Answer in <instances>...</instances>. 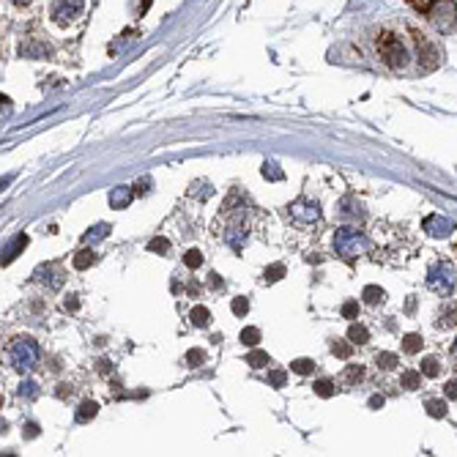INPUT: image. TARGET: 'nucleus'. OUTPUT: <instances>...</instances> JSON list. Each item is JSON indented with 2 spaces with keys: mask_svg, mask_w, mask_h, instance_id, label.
Here are the masks:
<instances>
[{
  "mask_svg": "<svg viewBox=\"0 0 457 457\" xmlns=\"http://www.w3.org/2000/svg\"><path fill=\"white\" fill-rule=\"evenodd\" d=\"M331 354H334L337 359H351L354 342H351V340H334V342H331Z\"/></svg>",
  "mask_w": 457,
  "mask_h": 457,
  "instance_id": "4468645a",
  "label": "nucleus"
},
{
  "mask_svg": "<svg viewBox=\"0 0 457 457\" xmlns=\"http://www.w3.org/2000/svg\"><path fill=\"white\" fill-rule=\"evenodd\" d=\"M375 361H378V367H381V370H394V367L400 364V359H397L394 354H378Z\"/></svg>",
  "mask_w": 457,
  "mask_h": 457,
  "instance_id": "7c9ffc66",
  "label": "nucleus"
},
{
  "mask_svg": "<svg viewBox=\"0 0 457 457\" xmlns=\"http://www.w3.org/2000/svg\"><path fill=\"white\" fill-rule=\"evenodd\" d=\"M381 405H384V397H381V394L370 397V408H381Z\"/></svg>",
  "mask_w": 457,
  "mask_h": 457,
  "instance_id": "79ce46f5",
  "label": "nucleus"
},
{
  "mask_svg": "<svg viewBox=\"0 0 457 457\" xmlns=\"http://www.w3.org/2000/svg\"><path fill=\"white\" fill-rule=\"evenodd\" d=\"M375 55L381 58V64L389 66L392 71H402L408 66V44L400 38V33L394 31H381L375 38Z\"/></svg>",
  "mask_w": 457,
  "mask_h": 457,
  "instance_id": "f257e3e1",
  "label": "nucleus"
},
{
  "mask_svg": "<svg viewBox=\"0 0 457 457\" xmlns=\"http://www.w3.org/2000/svg\"><path fill=\"white\" fill-rule=\"evenodd\" d=\"M291 370L298 372V375H310V372L315 370V361L312 359H296V361H291Z\"/></svg>",
  "mask_w": 457,
  "mask_h": 457,
  "instance_id": "c85d7f7f",
  "label": "nucleus"
},
{
  "mask_svg": "<svg viewBox=\"0 0 457 457\" xmlns=\"http://www.w3.org/2000/svg\"><path fill=\"white\" fill-rule=\"evenodd\" d=\"M288 211H291V219H293L296 225H318L321 222V205L312 203V200H307V197L296 200Z\"/></svg>",
  "mask_w": 457,
  "mask_h": 457,
  "instance_id": "0eeeda50",
  "label": "nucleus"
},
{
  "mask_svg": "<svg viewBox=\"0 0 457 457\" xmlns=\"http://www.w3.org/2000/svg\"><path fill=\"white\" fill-rule=\"evenodd\" d=\"M425 14H427V20H430V25H433L438 33L452 31V28L457 25V3L455 0H435Z\"/></svg>",
  "mask_w": 457,
  "mask_h": 457,
  "instance_id": "7ed1b4c3",
  "label": "nucleus"
},
{
  "mask_svg": "<svg viewBox=\"0 0 457 457\" xmlns=\"http://www.w3.org/2000/svg\"><path fill=\"white\" fill-rule=\"evenodd\" d=\"M438 328H452L457 326V304H447L441 312H438V321H435Z\"/></svg>",
  "mask_w": 457,
  "mask_h": 457,
  "instance_id": "f8f14e48",
  "label": "nucleus"
},
{
  "mask_svg": "<svg viewBox=\"0 0 457 457\" xmlns=\"http://www.w3.org/2000/svg\"><path fill=\"white\" fill-rule=\"evenodd\" d=\"M422 230H425L427 235H433V238H447V235H452V233H455V222H452L449 217L430 214L425 222H422Z\"/></svg>",
  "mask_w": 457,
  "mask_h": 457,
  "instance_id": "1a4fd4ad",
  "label": "nucleus"
},
{
  "mask_svg": "<svg viewBox=\"0 0 457 457\" xmlns=\"http://www.w3.org/2000/svg\"><path fill=\"white\" fill-rule=\"evenodd\" d=\"M77 307H80V301H77V298H74V296H71V298H68V301H66V310H68V312H74V310H77Z\"/></svg>",
  "mask_w": 457,
  "mask_h": 457,
  "instance_id": "37998d69",
  "label": "nucleus"
},
{
  "mask_svg": "<svg viewBox=\"0 0 457 457\" xmlns=\"http://www.w3.org/2000/svg\"><path fill=\"white\" fill-rule=\"evenodd\" d=\"M184 263H187V268H200L203 266V252L200 249H189L184 255Z\"/></svg>",
  "mask_w": 457,
  "mask_h": 457,
  "instance_id": "473e14b6",
  "label": "nucleus"
},
{
  "mask_svg": "<svg viewBox=\"0 0 457 457\" xmlns=\"http://www.w3.org/2000/svg\"><path fill=\"white\" fill-rule=\"evenodd\" d=\"M131 197H134V189L131 187H115L113 192H110V205L118 211V208H126L131 203Z\"/></svg>",
  "mask_w": 457,
  "mask_h": 457,
  "instance_id": "9d476101",
  "label": "nucleus"
},
{
  "mask_svg": "<svg viewBox=\"0 0 457 457\" xmlns=\"http://www.w3.org/2000/svg\"><path fill=\"white\" fill-rule=\"evenodd\" d=\"M414 41H416V50H419V66L430 71V68H435V66L441 64V55H438V50L433 47V41L425 38L422 33L414 31Z\"/></svg>",
  "mask_w": 457,
  "mask_h": 457,
  "instance_id": "6e6552de",
  "label": "nucleus"
},
{
  "mask_svg": "<svg viewBox=\"0 0 457 457\" xmlns=\"http://www.w3.org/2000/svg\"><path fill=\"white\" fill-rule=\"evenodd\" d=\"M427 414H430L433 419H444V416H447V402H444V400H430V402H427Z\"/></svg>",
  "mask_w": 457,
  "mask_h": 457,
  "instance_id": "b1692460",
  "label": "nucleus"
},
{
  "mask_svg": "<svg viewBox=\"0 0 457 457\" xmlns=\"http://www.w3.org/2000/svg\"><path fill=\"white\" fill-rule=\"evenodd\" d=\"M148 249H151V252H159V255H164V252H170V241H167L164 235H157V238H151V241H148Z\"/></svg>",
  "mask_w": 457,
  "mask_h": 457,
  "instance_id": "c756f323",
  "label": "nucleus"
},
{
  "mask_svg": "<svg viewBox=\"0 0 457 457\" xmlns=\"http://www.w3.org/2000/svg\"><path fill=\"white\" fill-rule=\"evenodd\" d=\"M342 315H345L348 321H356V315H359V304H356V301H345V304H342Z\"/></svg>",
  "mask_w": 457,
  "mask_h": 457,
  "instance_id": "c9c22d12",
  "label": "nucleus"
},
{
  "mask_svg": "<svg viewBox=\"0 0 457 457\" xmlns=\"http://www.w3.org/2000/svg\"><path fill=\"white\" fill-rule=\"evenodd\" d=\"M422 345H425L422 334H405V337H402V351H405V354H419Z\"/></svg>",
  "mask_w": 457,
  "mask_h": 457,
  "instance_id": "2eb2a0df",
  "label": "nucleus"
},
{
  "mask_svg": "<svg viewBox=\"0 0 457 457\" xmlns=\"http://www.w3.org/2000/svg\"><path fill=\"white\" fill-rule=\"evenodd\" d=\"M408 3H411L414 8H419V11L425 14V11L430 8V6H433V3H435V0H408Z\"/></svg>",
  "mask_w": 457,
  "mask_h": 457,
  "instance_id": "58836bf2",
  "label": "nucleus"
},
{
  "mask_svg": "<svg viewBox=\"0 0 457 457\" xmlns=\"http://www.w3.org/2000/svg\"><path fill=\"white\" fill-rule=\"evenodd\" d=\"M241 342L249 345V348H255V345L261 342V331H258L255 326H247L244 331H241Z\"/></svg>",
  "mask_w": 457,
  "mask_h": 457,
  "instance_id": "a878e982",
  "label": "nucleus"
},
{
  "mask_svg": "<svg viewBox=\"0 0 457 457\" xmlns=\"http://www.w3.org/2000/svg\"><path fill=\"white\" fill-rule=\"evenodd\" d=\"M38 435V425H25V438H36Z\"/></svg>",
  "mask_w": 457,
  "mask_h": 457,
  "instance_id": "a19ab883",
  "label": "nucleus"
},
{
  "mask_svg": "<svg viewBox=\"0 0 457 457\" xmlns=\"http://www.w3.org/2000/svg\"><path fill=\"white\" fill-rule=\"evenodd\" d=\"M452 359H455V364H457V340H455V348H452Z\"/></svg>",
  "mask_w": 457,
  "mask_h": 457,
  "instance_id": "c03bdc74",
  "label": "nucleus"
},
{
  "mask_svg": "<svg viewBox=\"0 0 457 457\" xmlns=\"http://www.w3.org/2000/svg\"><path fill=\"white\" fill-rule=\"evenodd\" d=\"M361 298H364L367 304H381V301L386 298V291L378 288V285H367V288L361 291Z\"/></svg>",
  "mask_w": 457,
  "mask_h": 457,
  "instance_id": "f3484780",
  "label": "nucleus"
},
{
  "mask_svg": "<svg viewBox=\"0 0 457 457\" xmlns=\"http://www.w3.org/2000/svg\"><path fill=\"white\" fill-rule=\"evenodd\" d=\"M96 263V255L91 252V249H80L77 255H74V268H80V271H85V268H91Z\"/></svg>",
  "mask_w": 457,
  "mask_h": 457,
  "instance_id": "6ab92c4d",
  "label": "nucleus"
},
{
  "mask_svg": "<svg viewBox=\"0 0 457 457\" xmlns=\"http://www.w3.org/2000/svg\"><path fill=\"white\" fill-rule=\"evenodd\" d=\"M96 414H99V405H96V402H94V400H85V402H82V405L77 408L74 419H77V422H91V419H94Z\"/></svg>",
  "mask_w": 457,
  "mask_h": 457,
  "instance_id": "ddd939ff",
  "label": "nucleus"
},
{
  "mask_svg": "<svg viewBox=\"0 0 457 457\" xmlns=\"http://www.w3.org/2000/svg\"><path fill=\"white\" fill-rule=\"evenodd\" d=\"M334 252L342 255L345 261H354L370 252V238L356 228H340L334 233Z\"/></svg>",
  "mask_w": 457,
  "mask_h": 457,
  "instance_id": "f03ea898",
  "label": "nucleus"
},
{
  "mask_svg": "<svg viewBox=\"0 0 457 457\" xmlns=\"http://www.w3.org/2000/svg\"><path fill=\"white\" fill-rule=\"evenodd\" d=\"M107 233H110V225H107V222H101V225H96V228L88 230L82 241H85V244H91V241H99V238H104Z\"/></svg>",
  "mask_w": 457,
  "mask_h": 457,
  "instance_id": "cd10ccee",
  "label": "nucleus"
},
{
  "mask_svg": "<svg viewBox=\"0 0 457 457\" xmlns=\"http://www.w3.org/2000/svg\"><path fill=\"white\" fill-rule=\"evenodd\" d=\"M36 392H38V389H36L33 381H22V384H20V397H36Z\"/></svg>",
  "mask_w": 457,
  "mask_h": 457,
  "instance_id": "4c0bfd02",
  "label": "nucleus"
},
{
  "mask_svg": "<svg viewBox=\"0 0 457 457\" xmlns=\"http://www.w3.org/2000/svg\"><path fill=\"white\" fill-rule=\"evenodd\" d=\"M400 384H402L405 389H419V386H422V370H408V372H402Z\"/></svg>",
  "mask_w": 457,
  "mask_h": 457,
  "instance_id": "a211bd4d",
  "label": "nucleus"
},
{
  "mask_svg": "<svg viewBox=\"0 0 457 457\" xmlns=\"http://www.w3.org/2000/svg\"><path fill=\"white\" fill-rule=\"evenodd\" d=\"M268 386L282 389V386H285V372H282V370H274V372L268 375Z\"/></svg>",
  "mask_w": 457,
  "mask_h": 457,
  "instance_id": "e433bc0d",
  "label": "nucleus"
},
{
  "mask_svg": "<svg viewBox=\"0 0 457 457\" xmlns=\"http://www.w3.org/2000/svg\"><path fill=\"white\" fill-rule=\"evenodd\" d=\"M361 378H364V367L361 364H348L345 367V375H342L345 384H359Z\"/></svg>",
  "mask_w": 457,
  "mask_h": 457,
  "instance_id": "4be33fe9",
  "label": "nucleus"
},
{
  "mask_svg": "<svg viewBox=\"0 0 457 457\" xmlns=\"http://www.w3.org/2000/svg\"><path fill=\"white\" fill-rule=\"evenodd\" d=\"M422 375L425 378H435V375H441V361L433 359V356H427V359H422Z\"/></svg>",
  "mask_w": 457,
  "mask_h": 457,
  "instance_id": "412c9836",
  "label": "nucleus"
},
{
  "mask_svg": "<svg viewBox=\"0 0 457 457\" xmlns=\"http://www.w3.org/2000/svg\"><path fill=\"white\" fill-rule=\"evenodd\" d=\"M203 361H205V354H203L200 348H192V351L187 354V364H189V367H200Z\"/></svg>",
  "mask_w": 457,
  "mask_h": 457,
  "instance_id": "f704fd0d",
  "label": "nucleus"
},
{
  "mask_svg": "<svg viewBox=\"0 0 457 457\" xmlns=\"http://www.w3.org/2000/svg\"><path fill=\"white\" fill-rule=\"evenodd\" d=\"M444 394H447L449 400H457V381H449V384L444 386Z\"/></svg>",
  "mask_w": 457,
  "mask_h": 457,
  "instance_id": "ea45409f",
  "label": "nucleus"
},
{
  "mask_svg": "<svg viewBox=\"0 0 457 457\" xmlns=\"http://www.w3.org/2000/svg\"><path fill=\"white\" fill-rule=\"evenodd\" d=\"M38 356H41L38 345L33 340H28V337H20V340L11 342V364H14V370L31 372L33 367L38 364Z\"/></svg>",
  "mask_w": 457,
  "mask_h": 457,
  "instance_id": "20e7f679",
  "label": "nucleus"
},
{
  "mask_svg": "<svg viewBox=\"0 0 457 457\" xmlns=\"http://www.w3.org/2000/svg\"><path fill=\"white\" fill-rule=\"evenodd\" d=\"M82 11H85V0H52V20L61 28H68L71 22H77Z\"/></svg>",
  "mask_w": 457,
  "mask_h": 457,
  "instance_id": "423d86ee",
  "label": "nucleus"
},
{
  "mask_svg": "<svg viewBox=\"0 0 457 457\" xmlns=\"http://www.w3.org/2000/svg\"><path fill=\"white\" fill-rule=\"evenodd\" d=\"M457 285V271L449 266V263H435L433 268H430V274H427V288L433 291V293L438 296H452Z\"/></svg>",
  "mask_w": 457,
  "mask_h": 457,
  "instance_id": "39448f33",
  "label": "nucleus"
},
{
  "mask_svg": "<svg viewBox=\"0 0 457 457\" xmlns=\"http://www.w3.org/2000/svg\"><path fill=\"white\" fill-rule=\"evenodd\" d=\"M189 318H192V324H195L197 328H205L211 324V312H208L205 307H195V310L189 312Z\"/></svg>",
  "mask_w": 457,
  "mask_h": 457,
  "instance_id": "aec40b11",
  "label": "nucleus"
},
{
  "mask_svg": "<svg viewBox=\"0 0 457 457\" xmlns=\"http://www.w3.org/2000/svg\"><path fill=\"white\" fill-rule=\"evenodd\" d=\"M247 312H249V301H247V296H238V298H233V315L244 318Z\"/></svg>",
  "mask_w": 457,
  "mask_h": 457,
  "instance_id": "2f4dec72",
  "label": "nucleus"
},
{
  "mask_svg": "<svg viewBox=\"0 0 457 457\" xmlns=\"http://www.w3.org/2000/svg\"><path fill=\"white\" fill-rule=\"evenodd\" d=\"M282 277H285V266H282V263L268 266V268H266V274H263V280H266V282H277V280H282Z\"/></svg>",
  "mask_w": 457,
  "mask_h": 457,
  "instance_id": "bb28decb",
  "label": "nucleus"
},
{
  "mask_svg": "<svg viewBox=\"0 0 457 457\" xmlns=\"http://www.w3.org/2000/svg\"><path fill=\"white\" fill-rule=\"evenodd\" d=\"M247 364L255 367V370H261V367H266V364H271V356H268L266 351H252V354L247 356Z\"/></svg>",
  "mask_w": 457,
  "mask_h": 457,
  "instance_id": "5701e85b",
  "label": "nucleus"
},
{
  "mask_svg": "<svg viewBox=\"0 0 457 457\" xmlns=\"http://www.w3.org/2000/svg\"><path fill=\"white\" fill-rule=\"evenodd\" d=\"M348 340H351L354 345H364V342H370V331L361 326V324H351V328H348Z\"/></svg>",
  "mask_w": 457,
  "mask_h": 457,
  "instance_id": "dca6fc26",
  "label": "nucleus"
},
{
  "mask_svg": "<svg viewBox=\"0 0 457 457\" xmlns=\"http://www.w3.org/2000/svg\"><path fill=\"white\" fill-rule=\"evenodd\" d=\"M25 247H28V233H20V235H17V238L3 249V263H11L20 252H22V249H25Z\"/></svg>",
  "mask_w": 457,
  "mask_h": 457,
  "instance_id": "9b49d317",
  "label": "nucleus"
},
{
  "mask_svg": "<svg viewBox=\"0 0 457 457\" xmlns=\"http://www.w3.org/2000/svg\"><path fill=\"white\" fill-rule=\"evenodd\" d=\"M312 389H315V394H321V397H331V394L337 392V386H334L331 381H326V378H324V381H318Z\"/></svg>",
  "mask_w": 457,
  "mask_h": 457,
  "instance_id": "72a5a7b5",
  "label": "nucleus"
},
{
  "mask_svg": "<svg viewBox=\"0 0 457 457\" xmlns=\"http://www.w3.org/2000/svg\"><path fill=\"white\" fill-rule=\"evenodd\" d=\"M261 173H263V178H266V181H282V178H285V173H282V170H280V167H277L274 162L263 164Z\"/></svg>",
  "mask_w": 457,
  "mask_h": 457,
  "instance_id": "393cba45",
  "label": "nucleus"
}]
</instances>
